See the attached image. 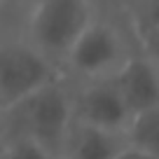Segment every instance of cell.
Wrapping results in <instances>:
<instances>
[{
    "label": "cell",
    "instance_id": "6da1fadb",
    "mask_svg": "<svg viewBox=\"0 0 159 159\" xmlns=\"http://www.w3.org/2000/svg\"><path fill=\"white\" fill-rule=\"evenodd\" d=\"M101 10L84 30L63 66V77L70 82H94L115 77L138 54V38L117 5L98 2Z\"/></svg>",
    "mask_w": 159,
    "mask_h": 159
},
{
    "label": "cell",
    "instance_id": "7a4b0ae2",
    "mask_svg": "<svg viewBox=\"0 0 159 159\" xmlns=\"http://www.w3.org/2000/svg\"><path fill=\"white\" fill-rule=\"evenodd\" d=\"M75 126V87L59 77L30 98L2 110V138H26L61 157Z\"/></svg>",
    "mask_w": 159,
    "mask_h": 159
},
{
    "label": "cell",
    "instance_id": "3957f363",
    "mask_svg": "<svg viewBox=\"0 0 159 159\" xmlns=\"http://www.w3.org/2000/svg\"><path fill=\"white\" fill-rule=\"evenodd\" d=\"M98 0H28L19 33L59 70L96 19Z\"/></svg>",
    "mask_w": 159,
    "mask_h": 159
},
{
    "label": "cell",
    "instance_id": "277c9868",
    "mask_svg": "<svg viewBox=\"0 0 159 159\" xmlns=\"http://www.w3.org/2000/svg\"><path fill=\"white\" fill-rule=\"evenodd\" d=\"M63 77L42 52H38L21 33L5 35L0 47V108L10 110L30 98L47 84Z\"/></svg>",
    "mask_w": 159,
    "mask_h": 159
},
{
    "label": "cell",
    "instance_id": "5b68a950",
    "mask_svg": "<svg viewBox=\"0 0 159 159\" xmlns=\"http://www.w3.org/2000/svg\"><path fill=\"white\" fill-rule=\"evenodd\" d=\"M75 122L112 134H129L134 112L129 110L115 77L75 84Z\"/></svg>",
    "mask_w": 159,
    "mask_h": 159
},
{
    "label": "cell",
    "instance_id": "8992f818",
    "mask_svg": "<svg viewBox=\"0 0 159 159\" xmlns=\"http://www.w3.org/2000/svg\"><path fill=\"white\" fill-rule=\"evenodd\" d=\"M115 82L134 117L159 108V66L145 54L138 52L136 56H131L129 63L115 75Z\"/></svg>",
    "mask_w": 159,
    "mask_h": 159
},
{
    "label": "cell",
    "instance_id": "52a82bcc",
    "mask_svg": "<svg viewBox=\"0 0 159 159\" xmlns=\"http://www.w3.org/2000/svg\"><path fill=\"white\" fill-rule=\"evenodd\" d=\"M129 145L124 134H112L75 122L61 159H117Z\"/></svg>",
    "mask_w": 159,
    "mask_h": 159
},
{
    "label": "cell",
    "instance_id": "ba28073f",
    "mask_svg": "<svg viewBox=\"0 0 159 159\" xmlns=\"http://www.w3.org/2000/svg\"><path fill=\"white\" fill-rule=\"evenodd\" d=\"M126 138H129V145L159 157V108L136 115Z\"/></svg>",
    "mask_w": 159,
    "mask_h": 159
},
{
    "label": "cell",
    "instance_id": "9c48e42d",
    "mask_svg": "<svg viewBox=\"0 0 159 159\" xmlns=\"http://www.w3.org/2000/svg\"><path fill=\"white\" fill-rule=\"evenodd\" d=\"M108 5H112V2H108ZM117 7L126 16L136 35L159 28V0H122V2H117Z\"/></svg>",
    "mask_w": 159,
    "mask_h": 159
},
{
    "label": "cell",
    "instance_id": "30bf717a",
    "mask_svg": "<svg viewBox=\"0 0 159 159\" xmlns=\"http://www.w3.org/2000/svg\"><path fill=\"white\" fill-rule=\"evenodd\" d=\"M2 159H61L56 152L26 138L2 140Z\"/></svg>",
    "mask_w": 159,
    "mask_h": 159
},
{
    "label": "cell",
    "instance_id": "8fae6325",
    "mask_svg": "<svg viewBox=\"0 0 159 159\" xmlns=\"http://www.w3.org/2000/svg\"><path fill=\"white\" fill-rule=\"evenodd\" d=\"M138 38V49L140 54H145L150 61L159 66V28H152V30H145V33L136 35Z\"/></svg>",
    "mask_w": 159,
    "mask_h": 159
},
{
    "label": "cell",
    "instance_id": "7c38bea8",
    "mask_svg": "<svg viewBox=\"0 0 159 159\" xmlns=\"http://www.w3.org/2000/svg\"><path fill=\"white\" fill-rule=\"evenodd\" d=\"M117 159H159V157H154V154H148V152H143V150L134 148V145H126L124 152L119 154Z\"/></svg>",
    "mask_w": 159,
    "mask_h": 159
},
{
    "label": "cell",
    "instance_id": "4fadbf2b",
    "mask_svg": "<svg viewBox=\"0 0 159 159\" xmlns=\"http://www.w3.org/2000/svg\"><path fill=\"white\" fill-rule=\"evenodd\" d=\"M98 2H112V5H117V2H122V0H98Z\"/></svg>",
    "mask_w": 159,
    "mask_h": 159
}]
</instances>
